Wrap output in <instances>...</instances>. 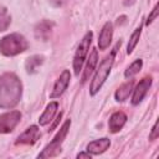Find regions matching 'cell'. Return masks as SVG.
<instances>
[{
  "mask_svg": "<svg viewBox=\"0 0 159 159\" xmlns=\"http://www.w3.org/2000/svg\"><path fill=\"white\" fill-rule=\"evenodd\" d=\"M22 93V84L15 73L6 72L0 76V107L12 108L15 107Z\"/></svg>",
  "mask_w": 159,
  "mask_h": 159,
  "instance_id": "cell-1",
  "label": "cell"
},
{
  "mask_svg": "<svg viewBox=\"0 0 159 159\" xmlns=\"http://www.w3.org/2000/svg\"><path fill=\"white\" fill-rule=\"evenodd\" d=\"M118 47H120V41L116 43V46L113 47V50L111 51V53H109V55L102 61V63L99 65V67H98V70H97V72H96V75H94V78H93V81H92V83H91V88H89V92H91L92 96H94V94L101 89L102 84L106 82V80H107V77H108V75H109V72H111V68H112V66H113L114 56H116V53H117Z\"/></svg>",
  "mask_w": 159,
  "mask_h": 159,
  "instance_id": "cell-2",
  "label": "cell"
},
{
  "mask_svg": "<svg viewBox=\"0 0 159 159\" xmlns=\"http://www.w3.org/2000/svg\"><path fill=\"white\" fill-rule=\"evenodd\" d=\"M27 47H29V43L26 39L17 32L4 36L0 40V52L5 56H16L26 51Z\"/></svg>",
  "mask_w": 159,
  "mask_h": 159,
  "instance_id": "cell-3",
  "label": "cell"
},
{
  "mask_svg": "<svg viewBox=\"0 0 159 159\" xmlns=\"http://www.w3.org/2000/svg\"><path fill=\"white\" fill-rule=\"evenodd\" d=\"M70 125H71V120L67 119L63 125L60 128V130L57 132V134L55 135V138L52 139V142L50 144H47L45 147V149L39 154V158H50V157H55L60 152H61V144L62 142L65 140L66 135H67V132L70 129Z\"/></svg>",
  "mask_w": 159,
  "mask_h": 159,
  "instance_id": "cell-4",
  "label": "cell"
},
{
  "mask_svg": "<svg viewBox=\"0 0 159 159\" xmlns=\"http://www.w3.org/2000/svg\"><path fill=\"white\" fill-rule=\"evenodd\" d=\"M91 42H92V32H87L84 35V37L82 39V41L80 42L78 47H77V51L75 53V58H73V68H75V73L78 76L81 70H82V66L84 63V60L87 57V53H88V50H89V46H91Z\"/></svg>",
  "mask_w": 159,
  "mask_h": 159,
  "instance_id": "cell-5",
  "label": "cell"
},
{
  "mask_svg": "<svg viewBox=\"0 0 159 159\" xmlns=\"http://www.w3.org/2000/svg\"><path fill=\"white\" fill-rule=\"evenodd\" d=\"M21 119V113L19 111H11L2 113L0 116V134L10 133L15 129Z\"/></svg>",
  "mask_w": 159,
  "mask_h": 159,
  "instance_id": "cell-6",
  "label": "cell"
},
{
  "mask_svg": "<svg viewBox=\"0 0 159 159\" xmlns=\"http://www.w3.org/2000/svg\"><path fill=\"white\" fill-rule=\"evenodd\" d=\"M41 137L40 129L36 125H31L22 134H20L15 142L16 145H32L35 144Z\"/></svg>",
  "mask_w": 159,
  "mask_h": 159,
  "instance_id": "cell-7",
  "label": "cell"
},
{
  "mask_svg": "<svg viewBox=\"0 0 159 159\" xmlns=\"http://www.w3.org/2000/svg\"><path fill=\"white\" fill-rule=\"evenodd\" d=\"M70 80H71V75H70V71L65 70L61 76L57 78L55 86H53V91L51 93V98H56V97H60L68 87V83H70Z\"/></svg>",
  "mask_w": 159,
  "mask_h": 159,
  "instance_id": "cell-8",
  "label": "cell"
},
{
  "mask_svg": "<svg viewBox=\"0 0 159 159\" xmlns=\"http://www.w3.org/2000/svg\"><path fill=\"white\" fill-rule=\"evenodd\" d=\"M150 84H152V78L150 77H144L135 87L134 89V93H133V97H132V103L135 106L138 104L139 102H142V99L144 98V96L147 94L148 89L150 88Z\"/></svg>",
  "mask_w": 159,
  "mask_h": 159,
  "instance_id": "cell-9",
  "label": "cell"
},
{
  "mask_svg": "<svg viewBox=\"0 0 159 159\" xmlns=\"http://www.w3.org/2000/svg\"><path fill=\"white\" fill-rule=\"evenodd\" d=\"M125 122H127V116H125L124 112L119 111V112L113 113V114L111 116V118H109V122H108L109 130H111L112 133L119 132V130L123 128V125L125 124Z\"/></svg>",
  "mask_w": 159,
  "mask_h": 159,
  "instance_id": "cell-10",
  "label": "cell"
},
{
  "mask_svg": "<svg viewBox=\"0 0 159 159\" xmlns=\"http://www.w3.org/2000/svg\"><path fill=\"white\" fill-rule=\"evenodd\" d=\"M112 35H113V26L111 22H106L104 26L101 30L99 37H98V46L101 50H106L112 40Z\"/></svg>",
  "mask_w": 159,
  "mask_h": 159,
  "instance_id": "cell-11",
  "label": "cell"
},
{
  "mask_svg": "<svg viewBox=\"0 0 159 159\" xmlns=\"http://www.w3.org/2000/svg\"><path fill=\"white\" fill-rule=\"evenodd\" d=\"M52 26L53 24L48 20H43L41 22H39L35 27V36L36 39L39 40H42V41H47L50 35H51V31H52Z\"/></svg>",
  "mask_w": 159,
  "mask_h": 159,
  "instance_id": "cell-12",
  "label": "cell"
},
{
  "mask_svg": "<svg viewBox=\"0 0 159 159\" xmlns=\"http://www.w3.org/2000/svg\"><path fill=\"white\" fill-rule=\"evenodd\" d=\"M109 145H111V142H109L108 138H101V139L91 142L87 145V152L93 154V155H97V154H101V153L106 152L109 148Z\"/></svg>",
  "mask_w": 159,
  "mask_h": 159,
  "instance_id": "cell-13",
  "label": "cell"
},
{
  "mask_svg": "<svg viewBox=\"0 0 159 159\" xmlns=\"http://www.w3.org/2000/svg\"><path fill=\"white\" fill-rule=\"evenodd\" d=\"M97 60H98V51L96 48L92 50V52L89 53V57H88V61H87V65H86V68L83 71V76H82V82L84 83L88 77L92 75V72L94 71V67L97 65Z\"/></svg>",
  "mask_w": 159,
  "mask_h": 159,
  "instance_id": "cell-14",
  "label": "cell"
},
{
  "mask_svg": "<svg viewBox=\"0 0 159 159\" xmlns=\"http://www.w3.org/2000/svg\"><path fill=\"white\" fill-rule=\"evenodd\" d=\"M57 108H58V103H57V102H51V103L46 107V109H45V112L42 113V116L40 117L39 123H40L41 125L48 124V123L52 120V118L55 117V113H56Z\"/></svg>",
  "mask_w": 159,
  "mask_h": 159,
  "instance_id": "cell-15",
  "label": "cell"
},
{
  "mask_svg": "<svg viewBox=\"0 0 159 159\" xmlns=\"http://www.w3.org/2000/svg\"><path fill=\"white\" fill-rule=\"evenodd\" d=\"M133 84H134L133 81H129V82L122 84V86L116 91V94H114L116 99L119 101V102L125 101V99L129 97V94H130V92H132V89H133Z\"/></svg>",
  "mask_w": 159,
  "mask_h": 159,
  "instance_id": "cell-16",
  "label": "cell"
},
{
  "mask_svg": "<svg viewBox=\"0 0 159 159\" xmlns=\"http://www.w3.org/2000/svg\"><path fill=\"white\" fill-rule=\"evenodd\" d=\"M43 62V57L42 56H39V55H35V56H31L30 58H27L26 63H25V67H26V71L29 73H34L36 72L37 67L40 65H42Z\"/></svg>",
  "mask_w": 159,
  "mask_h": 159,
  "instance_id": "cell-17",
  "label": "cell"
},
{
  "mask_svg": "<svg viewBox=\"0 0 159 159\" xmlns=\"http://www.w3.org/2000/svg\"><path fill=\"white\" fill-rule=\"evenodd\" d=\"M11 24V16L7 12L6 7L0 5V31H5Z\"/></svg>",
  "mask_w": 159,
  "mask_h": 159,
  "instance_id": "cell-18",
  "label": "cell"
},
{
  "mask_svg": "<svg viewBox=\"0 0 159 159\" xmlns=\"http://www.w3.org/2000/svg\"><path fill=\"white\" fill-rule=\"evenodd\" d=\"M140 32H142V26L137 27L135 31L132 34V36H130V39H129V42H128V47H127V53H128V55L132 53L133 50H134V47L137 46L138 40H139V37H140Z\"/></svg>",
  "mask_w": 159,
  "mask_h": 159,
  "instance_id": "cell-19",
  "label": "cell"
},
{
  "mask_svg": "<svg viewBox=\"0 0 159 159\" xmlns=\"http://www.w3.org/2000/svg\"><path fill=\"white\" fill-rule=\"evenodd\" d=\"M142 65H143V62H142V60H137V61H134L127 70H125V72H124V76L127 77V78H130V77H133L134 75H137L139 71H140V68H142Z\"/></svg>",
  "mask_w": 159,
  "mask_h": 159,
  "instance_id": "cell-20",
  "label": "cell"
},
{
  "mask_svg": "<svg viewBox=\"0 0 159 159\" xmlns=\"http://www.w3.org/2000/svg\"><path fill=\"white\" fill-rule=\"evenodd\" d=\"M68 0H48V2L52 5V6H56V7H60V6H63L65 4H67Z\"/></svg>",
  "mask_w": 159,
  "mask_h": 159,
  "instance_id": "cell-21",
  "label": "cell"
},
{
  "mask_svg": "<svg viewBox=\"0 0 159 159\" xmlns=\"http://www.w3.org/2000/svg\"><path fill=\"white\" fill-rule=\"evenodd\" d=\"M157 15H158V6L155 5L154 6V9H153V11H152V14L149 15V17H148V21H147V24L149 25L150 22H153V20L157 17Z\"/></svg>",
  "mask_w": 159,
  "mask_h": 159,
  "instance_id": "cell-22",
  "label": "cell"
},
{
  "mask_svg": "<svg viewBox=\"0 0 159 159\" xmlns=\"http://www.w3.org/2000/svg\"><path fill=\"white\" fill-rule=\"evenodd\" d=\"M157 137H158V123H155V124H154L153 130H152V135H150V138H152V139H155Z\"/></svg>",
  "mask_w": 159,
  "mask_h": 159,
  "instance_id": "cell-23",
  "label": "cell"
},
{
  "mask_svg": "<svg viewBox=\"0 0 159 159\" xmlns=\"http://www.w3.org/2000/svg\"><path fill=\"white\" fill-rule=\"evenodd\" d=\"M77 158H91V155H89V153H88V154L81 153V154H78V155H77Z\"/></svg>",
  "mask_w": 159,
  "mask_h": 159,
  "instance_id": "cell-24",
  "label": "cell"
}]
</instances>
